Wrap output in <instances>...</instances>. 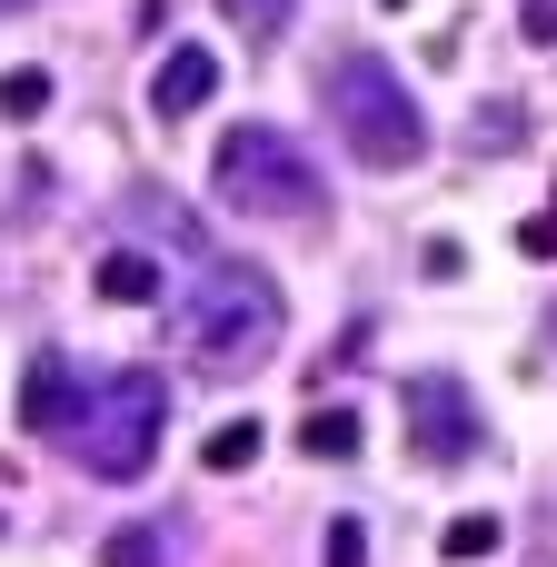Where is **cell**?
Masks as SVG:
<instances>
[{
  "instance_id": "5bb4252c",
  "label": "cell",
  "mask_w": 557,
  "mask_h": 567,
  "mask_svg": "<svg viewBox=\"0 0 557 567\" xmlns=\"http://www.w3.org/2000/svg\"><path fill=\"white\" fill-rule=\"evenodd\" d=\"M219 10H229L249 40H269V30H289V10H299V0H219Z\"/></svg>"
},
{
  "instance_id": "4fadbf2b",
  "label": "cell",
  "mask_w": 557,
  "mask_h": 567,
  "mask_svg": "<svg viewBox=\"0 0 557 567\" xmlns=\"http://www.w3.org/2000/svg\"><path fill=\"white\" fill-rule=\"evenodd\" d=\"M50 110V70H0V120H40Z\"/></svg>"
},
{
  "instance_id": "52a82bcc",
  "label": "cell",
  "mask_w": 557,
  "mask_h": 567,
  "mask_svg": "<svg viewBox=\"0 0 557 567\" xmlns=\"http://www.w3.org/2000/svg\"><path fill=\"white\" fill-rule=\"evenodd\" d=\"M209 90H219V50L209 40H179L159 60V80H149V110L159 120H189V110H209Z\"/></svg>"
},
{
  "instance_id": "9a60e30c",
  "label": "cell",
  "mask_w": 557,
  "mask_h": 567,
  "mask_svg": "<svg viewBox=\"0 0 557 567\" xmlns=\"http://www.w3.org/2000/svg\"><path fill=\"white\" fill-rule=\"evenodd\" d=\"M329 567H369V528L359 518H329Z\"/></svg>"
},
{
  "instance_id": "5b68a950",
  "label": "cell",
  "mask_w": 557,
  "mask_h": 567,
  "mask_svg": "<svg viewBox=\"0 0 557 567\" xmlns=\"http://www.w3.org/2000/svg\"><path fill=\"white\" fill-rule=\"evenodd\" d=\"M399 409H409V439H419V458L429 468H458V458H478V399L448 379V369H419L409 389H399Z\"/></svg>"
},
{
  "instance_id": "7c38bea8",
  "label": "cell",
  "mask_w": 557,
  "mask_h": 567,
  "mask_svg": "<svg viewBox=\"0 0 557 567\" xmlns=\"http://www.w3.org/2000/svg\"><path fill=\"white\" fill-rule=\"evenodd\" d=\"M100 567H169V538H159V528H110Z\"/></svg>"
},
{
  "instance_id": "7a4b0ae2",
  "label": "cell",
  "mask_w": 557,
  "mask_h": 567,
  "mask_svg": "<svg viewBox=\"0 0 557 567\" xmlns=\"http://www.w3.org/2000/svg\"><path fill=\"white\" fill-rule=\"evenodd\" d=\"M319 110L339 120L349 159H369V169H419L429 159V110L409 100V80L379 50H339L319 70Z\"/></svg>"
},
{
  "instance_id": "8fae6325",
  "label": "cell",
  "mask_w": 557,
  "mask_h": 567,
  "mask_svg": "<svg viewBox=\"0 0 557 567\" xmlns=\"http://www.w3.org/2000/svg\"><path fill=\"white\" fill-rule=\"evenodd\" d=\"M498 538H508V528H498V518L478 508V518H448V538H439V558H448V567H478V558H498Z\"/></svg>"
},
{
  "instance_id": "e0dca14e",
  "label": "cell",
  "mask_w": 557,
  "mask_h": 567,
  "mask_svg": "<svg viewBox=\"0 0 557 567\" xmlns=\"http://www.w3.org/2000/svg\"><path fill=\"white\" fill-rule=\"evenodd\" d=\"M389 10H399V0H389Z\"/></svg>"
},
{
  "instance_id": "3957f363",
  "label": "cell",
  "mask_w": 557,
  "mask_h": 567,
  "mask_svg": "<svg viewBox=\"0 0 557 567\" xmlns=\"http://www.w3.org/2000/svg\"><path fill=\"white\" fill-rule=\"evenodd\" d=\"M159 429H169V379L159 369H110V379H80V409H70L60 449L90 478H149Z\"/></svg>"
},
{
  "instance_id": "ba28073f",
  "label": "cell",
  "mask_w": 557,
  "mask_h": 567,
  "mask_svg": "<svg viewBox=\"0 0 557 567\" xmlns=\"http://www.w3.org/2000/svg\"><path fill=\"white\" fill-rule=\"evenodd\" d=\"M159 289H169V269H159L149 249H110V259H100V299H120V309H149Z\"/></svg>"
},
{
  "instance_id": "6da1fadb",
  "label": "cell",
  "mask_w": 557,
  "mask_h": 567,
  "mask_svg": "<svg viewBox=\"0 0 557 567\" xmlns=\"http://www.w3.org/2000/svg\"><path fill=\"white\" fill-rule=\"evenodd\" d=\"M279 329H289L279 279H269V269H249V259L199 269V289L179 299V339H189V359H199L209 379H249V369H269Z\"/></svg>"
},
{
  "instance_id": "277c9868",
  "label": "cell",
  "mask_w": 557,
  "mask_h": 567,
  "mask_svg": "<svg viewBox=\"0 0 557 567\" xmlns=\"http://www.w3.org/2000/svg\"><path fill=\"white\" fill-rule=\"evenodd\" d=\"M209 189H219L239 219H319V209H329L319 159H309L289 130H269V120L219 130V150H209Z\"/></svg>"
},
{
  "instance_id": "30bf717a",
  "label": "cell",
  "mask_w": 557,
  "mask_h": 567,
  "mask_svg": "<svg viewBox=\"0 0 557 567\" xmlns=\"http://www.w3.org/2000/svg\"><path fill=\"white\" fill-rule=\"evenodd\" d=\"M249 458H259V419H219V429L199 439V468H209V478H239Z\"/></svg>"
},
{
  "instance_id": "9c48e42d",
  "label": "cell",
  "mask_w": 557,
  "mask_h": 567,
  "mask_svg": "<svg viewBox=\"0 0 557 567\" xmlns=\"http://www.w3.org/2000/svg\"><path fill=\"white\" fill-rule=\"evenodd\" d=\"M359 439H369V429H359V409H309V419H299V449H309V458H329V468H339V458H359Z\"/></svg>"
},
{
  "instance_id": "2e32d148",
  "label": "cell",
  "mask_w": 557,
  "mask_h": 567,
  "mask_svg": "<svg viewBox=\"0 0 557 567\" xmlns=\"http://www.w3.org/2000/svg\"><path fill=\"white\" fill-rule=\"evenodd\" d=\"M0 10H20V0H0Z\"/></svg>"
},
{
  "instance_id": "8992f818",
  "label": "cell",
  "mask_w": 557,
  "mask_h": 567,
  "mask_svg": "<svg viewBox=\"0 0 557 567\" xmlns=\"http://www.w3.org/2000/svg\"><path fill=\"white\" fill-rule=\"evenodd\" d=\"M70 409H80V369H70L60 349H40V359L20 369V429H30V439H60Z\"/></svg>"
}]
</instances>
